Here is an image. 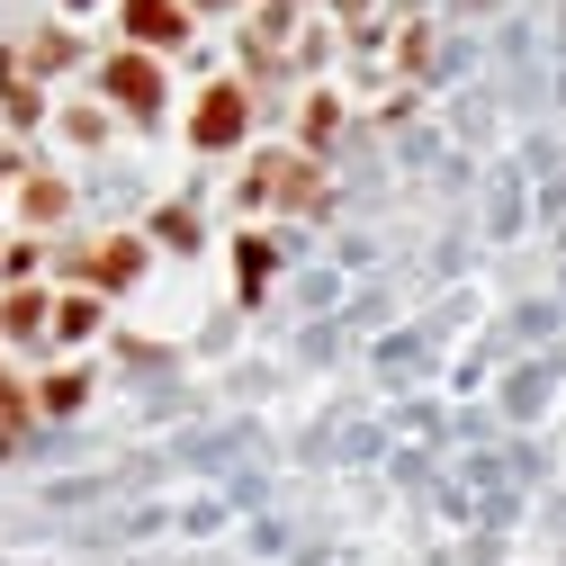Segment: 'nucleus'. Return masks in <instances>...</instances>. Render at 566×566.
I'll use <instances>...</instances> for the list:
<instances>
[{"label":"nucleus","instance_id":"obj_2","mask_svg":"<svg viewBox=\"0 0 566 566\" xmlns=\"http://www.w3.org/2000/svg\"><path fill=\"white\" fill-rule=\"evenodd\" d=\"M126 36H135V45H180L189 19L171 10V0H126Z\"/></svg>","mask_w":566,"mask_h":566},{"label":"nucleus","instance_id":"obj_1","mask_svg":"<svg viewBox=\"0 0 566 566\" xmlns=\"http://www.w3.org/2000/svg\"><path fill=\"white\" fill-rule=\"evenodd\" d=\"M243 117H252V108H243V91L226 82V91H207V99H198L189 135H198V145H234V135H243Z\"/></svg>","mask_w":566,"mask_h":566},{"label":"nucleus","instance_id":"obj_3","mask_svg":"<svg viewBox=\"0 0 566 566\" xmlns=\"http://www.w3.org/2000/svg\"><path fill=\"white\" fill-rule=\"evenodd\" d=\"M108 91H117V99H126L135 117H145V108L163 99V73H154V63H145V54H126V63H108Z\"/></svg>","mask_w":566,"mask_h":566}]
</instances>
